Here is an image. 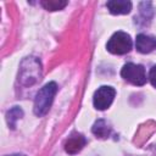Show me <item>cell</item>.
<instances>
[{
	"mask_svg": "<svg viewBox=\"0 0 156 156\" xmlns=\"http://www.w3.org/2000/svg\"><path fill=\"white\" fill-rule=\"evenodd\" d=\"M106 48L111 54L124 55V54L129 52L132 49V39L127 33L117 32L110 38Z\"/></svg>",
	"mask_w": 156,
	"mask_h": 156,
	"instance_id": "2",
	"label": "cell"
},
{
	"mask_svg": "<svg viewBox=\"0 0 156 156\" xmlns=\"http://www.w3.org/2000/svg\"><path fill=\"white\" fill-rule=\"evenodd\" d=\"M41 5L48 11H57V10H62L67 5V1H65V0H43Z\"/></svg>",
	"mask_w": 156,
	"mask_h": 156,
	"instance_id": "10",
	"label": "cell"
},
{
	"mask_svg": "<svg viewBox=\"0 0 156 156\" xmlns=\"http://www.w3.org/2000/svg\"><path fill=\"white\" fill-rule=\"evenodd\" d=\"M93 133L98 136V138H101V139H105L110 135L111 133V128L108 127V124L106 123V121L104 119H99L94 123L93 126Z\"/></svg>",
	"mask_w": 156,
	"mask_h": 156,
	"instance_id": "8",
	"label": "cell"
},
{
	"mask_svg": "<svg viewBox=\"0 0 156 156\" xmlns=\"http://www.w3.org/2000/svg\"><path fill=\"white\" fill-rule=\"evenodd\" d=\"M9 156H24V155H21V154H13V155H9Z\"/></svg>",
	"mask_w": 156,
	"mask_h": 156,
	"instance_id": "12",
	"label": "cell"
},
{
	"mask_svg": "<svg viewBox=\"0 0 156 156\" xmlns=\"http://www.w3.org/2000/svg\"><path fill=\"white\" fill-rule=\"evenodd\" d=\"M106 6L113 15H126L132 10V2L127 0H111L107 1Z\"/></svg>",
	"mask_w": 156,
	"mask_h": 156,
	"instance_id": "7",
	"label": "cell"
},
{
	"mask_svg": "<svg viewBox=\"0 0 156 156\" xmlns=\"http://www.w3.org/2000/svg\"><path fill=\"white\" fill-rule=\"evenodd\" d=\"M136 50L141 54H149L156 50V38L149 37L146 34H139L135 40Z\"/></svg>",
	"mask_w": 156,
	"mask_h": 156,
	"instance_id": "6",
	"label": "cell"
},
{
	"mask_svg": "<svg viewBox=\"0 0 156 156\" xmlns=\"http://www.w3.org/2000/svg\"><path fill=\"white\" fill-rule=\"evenodd\" d=\"M87 144V140L82 135V134H78V133H73L71 136H68V139L66 140L65 143V150L67 154L69 155H74L77 152H79L84 145Z\"/></svg>",
	"mask_w": 156,
	"mask_h": 156,
	"instance_id": "5",
	"label": "cell"
},
{
	"mask_svg": "<svg viewBox=\"0 0 156 156\" xmlns=\"http://www.w3.org/2000/svg\"><path fill=\"white\" fill-rule=\"evenodd\" d=\"M121 76L129 83L134 85H144L146 83V74L145 69L141 65L135 63H126L121 71Z\"/></svg>",
	"mask_w": 156,
	"mask_h": 156,
	"instance_id": "3",
	"label": "cell"
},
{
	"mask_svg": "<svg viewBox=\"0 0 156 156\" xmlns=\"http://www.w3.org/2000/svg\"><path fill=\"white\" fill-rule=\"evenodd\" d=\"M149 78H150L151 84L156 88V65L151 67V69H150V74H149Z\"/></svg>",
	"mask_w": 156,
	"mask_h": 156,
	"instance_id": "11",
	"label": "cell"
},
{
	"mask_svg": "<svg viewBox=\"0 0 156 156\" xmlns=\"http://www.w3.org/2000/svg\"><path fill=\"white\" fill-rule=\"evenodd\" d=\"M116 91L111 87H100L94 94V106L98 110H106L113 101Z\"/></svg>",
	"mask_w": 156,
	"mask_h": 156,
	"instance_id": "4",
	"label": "cell"
},
{
	"mask_svg": "<svg viewBox=\"0 0 156 156\" xmlns=\"http://www.w3.org/2000/svg\"><path fill=\"white\" fill-rule=\"evenodd\" d=\"M56 91H57V85L54 82L45 84L38 91V94L35 96V101H34V113L38 117L44 116L49 111Z\"/></svg>",
	"mask_w": 156,
	"mask_h": 156,
	"instance_id": "1",
	"label": "cell"
},
{
	"mask_svg": "<svg viewBox=\"0 0 156 156\" xmlns=\"http://www.w3.org/2000/svg\"><path fill=\"white\" fill-rule=\"evenodd\" d=\"M22 116H23V111H22L20 107H17V106L12 107V108H11L10 111H7V113H6V119H7L9 126L13 129L15 126H16V121H17L18 118H21Z\"/></svg>",
	"mask_w": 156,
	"mask_h": 156,
	"instance_id": "9",
	"label": "cell"
}]
</instances>
